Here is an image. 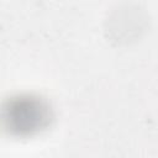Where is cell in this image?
I'll list each match as a JSON object with an SVG mask.
<instances>
[{
  "label": "cell",
  "instance_id": "cell-1",
  "mask_svg": "<svg viewBox=\"0 0 158 158\" xmlns=\"http://www.w3.org/2000/svg\"><path fill=\"white\" fill-rule=\"evenodd\" d=\"M9 128L17 133H32L48 125L51 111L48 104L37 96H17L5 107Z\"/></svg>",
  "mask_w": 158,
  "mask_h": 158
}]
</instances>
